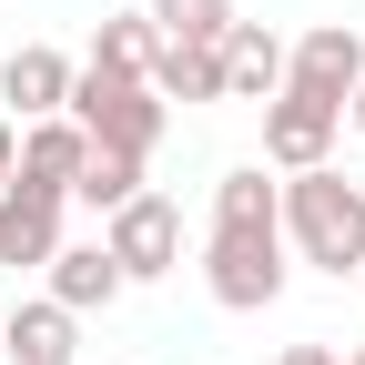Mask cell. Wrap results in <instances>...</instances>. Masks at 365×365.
Listing matches in <instances>:
<instances>
[{"label": "cell", "instance_id": "5bb4252c", "mask_svg": "<svg viewBox=\"0 0 365 365\" xmlns=\"http://www.w3.org/2000/svg\"><path fill=\"white\" fill-rule=\"evenodd\" d=\"M143 81L163 91V102H223V51H203V41H163Z\"/></svg>", "mask_w": 365, "mask_h": 365}, {"label": "cell", "instance_id": "ffe728a7", "mask_svg": "<svg viewBox=\"0 0 365 365\" xmlns=\"http://www.w3.org/2000/svg\"><path fill=\"white\" fill-rule=\"evenodd\" d=\"M345 122H355V132H365V81H355V102H345Z\"/></svg>", "mask_w": 365, "mask_h": 365}, {"label": "cell", "instance_id": "8fae6325", "mask_svg": "<svg viewBox=\"0 0 365 365\" xmlns=\"http://www.w3.org/2000/svg\"><path fill=\"white\" fill-rule=\"evenodd\" d=\"M71 325H81L71 304L31 294V304H11V314H0V355H11V365H71Z\"/></svg>", "mask_w": 365, "mask_h": 365}, {"label": "cell", "instance_id": "7a4b0ae2", "mask_svg": "<svg viewBox=\"0 0 365 365\" xmlns=\"http://www.w3.org/2000/svg\"><path fill=\"white\" fill-rule=\"evenodd\" d=\"M71 122H81L102 153H143V163H153L173 102H163L143 71H102V61H81V81H71Z\"/></svg>", "mask_w": 365, "mask_h": 365}, {"label": "cell", "instance_id": "4fadbf2b", "mask_svg": "<svg viewBox=\"0 0 365 365\" xmlns=\"http://www.w3.org/2000/svg\"><path fill=\"white\" fill-rule=\"evenodd\" d=\"M41 274H51V304H71V314L122 304V264H112V244H61Z\"/></svg>", "mask_w": 365, "mask_h": 365}, {"label": "cell", "instance_id": "d6986e66", "mask_svg": "<svg viewBox=\"0 0 365 365\" xmlns=\"http://www.w3.org/2000/svg\"><path fill=\"white\" fill-rule=\"evenodd\" d=\"M11 173H21V132L0 122V193H11Z\"/></svg>", "mask_w": 365, "mask_h": 365}, {"label": "cell", "instance_id": "9c48e42d", "mask_svg": "<svg viewBox=\"0 0 365 365\" xmlns=\"http://www.w3.org/2000/svg\"><path fill=\"white\" fill-rule=\"evenodd\" d=\"M284 61H294V51H284L264 21H234V31H223V102H254V112H264L274 91H284Z\"/></svg>", "mask_w": 365, "mask_h": 365}, {"label": "cell", "instance_id": "277c9868", "mask_svg": "<svg viewBox=\"0 0 365 365\" xmlns=\"http://www.w3.org/2000/svg\"><path fill=\"white\" fill-rule=\"evenodd\" d=\"M102 244H112V264H122V284H153V274L182 264V203L132 193L122 213H102Z\"/></svg>", "mask_w": 365, "mask_h": 365}, {"label": "cell", "instance_id": "6da1fadb", "mask_svg": "<svg viewBox=\"0 0 365 365\" xmlns=\"http://www.w3.org/2000/svg\"><path fill=\"white\" fill-rule=\"evenodd\" d=\"M284 244L314 264V274H365V182H345L335 163H314L284 182Z\"/></svg>", "mask_w": 365, "mask_h": 365}, {"label": "cell", "instance_id": "e0dca14e", "mask_svg": "<svg viewBox=\"0 0 365 365\" xmlns=\"http://www.w3.org/2000/svg\"><path fill=\"white\" fill-rule=\"evenodd\" d=\"M153 31H163V41H203V51H223L234 0H153Z\"/></svg>", "mask_w": 365, "mask_h": 365}, {"label": "cell", "instance_id": "5b68a950", "mask_svg": "<svg viewBox=\"0 0 365 365\" xmlns=\"http://www.w3.org/2000/svg\"><path fill=\"white\" fill-rule=\"evenodd\" d=\"M335 132H345L335 102H314V91H274V102H264V163H274V173H314V163L335 153Z\"/></svg>", "mask_w": 365, "mask_h": 365}, {"label": "cell", "instance_id": "7402d4cb", "mask_svg": "<svg viewBox=\"0 0 365 365\" xmlns=\"http://www.w3.org/2000/svg\"><path fill=\"white\" fill-rule=\"evenodd\" d=\"M355 284H365V274H355Z\"/></svg>", "mask_w": 365, "mask_h": 365}, {"label": "cell", "instance_id": "52a82bcc", "mask_svg": "<svg viewBox=\"0 0 365 365\" xmlns=\"http://www.w3.org/2000/svg\"><path fill=\"white\" fill-rule=\"evenodd\" d=\"M71 81L81 71L51 51V41H21V51L0 61V102H11L21 122H51V112H71Z\"/></svg>", "mask_w": 365, "mask_h": 365}, {"label": "cell", "instance_id": "ac0fdd59", "mask_svg": "<svg viewBox=\"0 0 365 365\" xmlns=\"http://www.w3.org/2000/svg\"><path fill=\"white\" fill-rule=\"evenodd\" d=\"M284 365H345V345H284Z\"/></svg>", "mask_w": 365, "mask_h": 365}, {"label": "cell", "instance_id": "7c38bea8", "mask_svg": "<svg viewBox=\"0 0 365 365\" xmlns=\"http://www.w3.org/2000/svg\"><path fill=\"white\" fill-rule=\"evenodd\" d=\"M213 234H284V182H264V163H234L213 182Z\"/></svg>", "mask_w": 365, "mask_h": 365}, {"label": "cell", "instance_id": "3957f363", "mask_svg": "<svg viewBox=\"0 0 365 365\" xmlns=\"http://www.w3.org/2000/svg\"><path fill=\"white\" fill-rule=\"evenodd\" d=\"M203 284L223 314H264L284 294V234H213L203 244Z\"/></svg>", "mask_w": 365, "mask_h": 365}, {"label": "cell", "instance_id": "ba28073f", "mask_svg": "<svg viewBox=\"0 0 365 365\" xmlns=\"http://www.w3.org/2000/svg\"><path fill=\"white\" fill-rule=\"evenodd\" d=\"M81 163H91V132H81L71 112H51V122H21V173H11V182H31V193H71Z\"/></svg>", "mask_w": 365, "mask_h": 365}, {"label": "cell", "instance_id": "9a60e30c", "mask_svg": "<svg viewBox=\"0 0 365 365\" xmlns=\"http://www.w3.org/2000/svg\"><path fill=\"white\" fill-rule=\"evenodd\" d=\"M132 193H143V153H102V143H91V163H81V182H71V203H91V213H122Z\"/></svg>", "mask_w": 365, "mask_h": 365}, {"label": "cell", "instance_id": "44dd1931", "mask_svg": "<svg viewBox=\"0 0 365 365\" xmlns=\"http://www.w3.org/2000/svg\"><path fill=\"white\" fill-rule=\"evenodd\" d=\"M345 365H365V345H345Z\"/></svg>", "mask_w": 365, "mask_h": 365}, {"label": "cell", "instance_id": "8992f818", "mask_svg": "<svg viewBox=\"0 0 365 365\" xmlns=\"http://www.w3.org/2000/svg\"><path fill=\"white\" fill-rule=\"evenodd\" d=\"M355 81H365V41H355V21H314L304 41H294V61H284V91H314V102H355Z\"/></svg>", "mask_w": 365, "mask_h": 365}, {"label": "cell", "instance_id": "2e32d148", "mask_svg": "<svg viewBox=\"0 0 365 365\" xmlns=\"http://www.w3.org/2000/svg\"><path fill=\"white\" fill-rule=\"evenodd\" d=\"M153 51H163L153 11H112L102 31H91V61H102V71H153Z\"/></svg>", "mask_w": 365, "mask_h": 365}, {"label": "cell", "instance_id": "30bf717a", "mask_svg": "<svg viewBox=\"0 0 365 365\" xmlns=\"http://www.w3.org/2000/svg\"><path fill=\"white\" fill-rule=\"evenodd\" d=\"M61 203H71V193H31V182H11V193H0V264H51V254H61Z\"/></svg>", "mask_w": 365, "mask_h": 365}]
</instances>
